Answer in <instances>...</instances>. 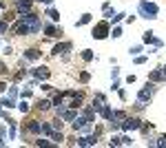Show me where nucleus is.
Wrapping results in <instances>:
<instances>
[{
	"instance_id": "nucleus-37",
	"label": "nucleus",
	"mask_w": 166,
	"mask_h": 148,
	"mask_svg": "<svg viewBox=\"0 0 166 148\" xmlns=\"http://www.w3.org/2000/svg\"><path fill=\"white\" fill-rule=\"evenodd\" d=\"M0 146H5V142H2V139H0Z\"/></svg>"
},
{
	"instance_id": "nucleus-34",
	"label": "nucleus",
	"mask_w": 166,
	"mask_h": 148,
	"mask_svg": "<svg viewBox=\"0 0 166 148\" xmlns=\"http://www.w3.org/2000/svg\"><path fill=\"white\" fill-rule=\"evenodd\" d=\"M5 88H7V84H5V82H0V93H2Z\"/></svg>"
},
{
	"instance_id": "nucleus-6",
	"label": "nucleus",
	"mask_w": 166,
	"mask_h": 148,
	"mask_svg": "<svg viewBox=\"0 0 166 148\" xmlns=\"http://www.w3.org/2000/svg\"><path fill=\"white\" fill-rule=\"evenodd\" d=\"M13 33H16V35H29V33H31V29H29V24L22 20V22H18V24L13 27Z\"/></svg>"
},
{
	"instance_id": "nucleus-3",
	"label": "nucleus",
	"mask_w": 166,
	"mask_h": 148,
	"mask_svg": "<svg viewBox=\"0 0 166 148\" xmlns=\"http://www.w3.org/2000/svg\"><path fill=\"white\" fill-rule=\"evenodd\" d=\"M106 35H109V22H98V24H95V29H93V38L104 40Z\"/></svg>"
},
{
	"instance_id": "nucleus-20",
	"label": "nucleus",
	"mask_w": 166,
	"mask_h": 148,
	"mask_svg": "<svg viewBox=\"0 0 166 148\" xmlns=\"http://www.w3.org/2000/svg\"><path fill=\"white\" fill-rule=\"evenodd\" d=\"M47 16L51 18V20H60V13L55 11V9H49V11H47Z\"/></svg>"
},
{
	"instance_id": "nucleus-14",
	"label": "nucleus",
	"mask_w": 166,
	"mask_h": 148,
	"mask_svg": "<svg viewBox=\"0 0 166 148\" xmlns=\"http://www.w3.org/2000/svg\"><path fill=\"white\" fill-rule=\"evenodd\" d=\"M78 117V113H76V110H64V113H62V119H67V122H73V119H76Z\"/></svg>"
},
{
	"instance_id": "nucleus-11",
	"label": "nucleus",
	"mask_w": 166,
	"mask_h": 148,
	"mask_svg": "<svg viewBox=\"0 0 166 148\" xmlns=\"http://www.w3.org/2000/svg\"><path fill=\"white\" fill-rule=\"evenodd\" d=\"M67 49H71V44H69V42H64V44H55V47H53V55H58V53H64Z\"/></svg>"
},
{
	"instance_id": "nucleus-18",
	"label": "nucleus",
	"mask_w": 166,
	"mask_h": 148,
	"mask_svg": "<svg viewBox=\"0 0 166 148\" xmlns=\"http://www.w3.org/2000/svg\"><path fill=\"white\" fill-rule=\"evenodd\" d=\"M49 106H51L49 99H40V102H38V108H40V110H49Z\"/></svg>"
},
{
	"instance_id": "nucleus-9",
	"label": "nucleus",
	"mask_w": 166,
	"mask_h": 148,
	"mask_svg": "<svg viewBox=\"0 0 166 148\" xmlns=\"http://www.w3.org/2000/svg\"><path fill=\"white\" fill-rule=\"evenodd\" d=\"M40 58V51L38 49H29V51H24V60H38Z\"/></svg>"
},
{
	"instance_id": "nucleus-19",
	"label": "nucleus",
	"mask_w": 166,
	"mask_h": 148,
	"mask_svg": "<svg viewBox=\"0 0 166 148\" xmlns=\"http://www.w3.org/2000/svg\"><path fill=\"white\" fill-rule=\"evenodd\" d=\"M100 115H102L104 119H111V115H113V113H111V108H109V106H102V110H100Z\"/></svg>"
},
{
	"instance_id": "nucleus-28",
	"label": "nucleus",
	"mask_w": 166,
	"mask_h": 148,
	"mask_svg": "<svg viewBox=\"0 0 166 148\" xmlns=\"http://www.w3.org/2000/svg\"><path fill=\"white\" fill-rule=\"evenodd\" d=\"M120 35H122V29H117V27H115V29H113V38H120Z\"/></svg>"
},
{
	"instance_id": "nucleus-15",
	"label": "nucleus",
	"mask_w": 166,
	"mask_h": 148,
	"mask_svg": "<svg viewBox=\"0 0 166 148\" xmlns=\"http://www.w3.org/2000/svg\"><path fill=\"white\" fill-rule=\"evenodd\" d=\"M27 131H29V133H42V124H38V122H31L29 126H27Z\"/></svg>"
},
{
	"instance_id": "nucleus-36",
	"label": "nucleus",
	"mask_w": 166,
	"mask_h": 148,
	"mask_svg": "<svg viewBox=\"0 0 166 148\" xmlns=\"http://www.w3.org/2000/svg\"><path fill=\"white\" fill-rule=\"evenodd\" d=\"M40 2H47V5H51V2H53V0H40Z\"/></svg>"
},
{
	"instance_id": "nucleus-27",
	"label": "nucleus",
	"mask_w": 166,
	"mask_h": 148,
	"mask_svg": "<svg viewBox=\"0 0 166 148\" xmlns=\"http://www.w3.org/2000/svg\"><path fill=\"white\" fill-rule=\"evenodd\" d=\"M80 82H89V73H80Z\"/></svg>"
},
{
	"instance_id": "nucleus-7",
	"label": "nucleus",
	"mask_w": 166,
	"mask_h": 148,
	"mask_svg": "<svg viewBox=\"0 0 166 148\" xmlns=\"http://www.w3.org/2000/svg\"><path fill=\"white\" fill-rule=\"evenodd\" d=\"M144 42H151V44H155V47H162V42L153 35V31H146L144 33Z\"/></svg>"
},
{
	"instance_id": "nucleus-1",
	"label": "nucleus",
	"mask_w": 166,
	"mask_h": 148,
	"mask_svg": "<svg viewBox=\"0 0 166 148\" xmlns=\"http://www.w3.org/2000/svg\"><path fill=\"white\" fill-rule=\"evenodd\" d=\"M22 20L29 24V29H31V33H35V31H40V20H38V16L35 13H22Z\"/></svg>"
},
{
	"instance_id": "nucleus-17",
	"label": "nucleus",
	"mask_w": 166,
	"mask_h": 148,
	"mask_svg": "<svg viewBox=\"0 0 166 148\" xmlns=\"http://www.w3.org/2000/svg\"><path fill=\"white\" fill-rule=\"evenodd\" d=\"M153 82H157V80H162V71L160 69H155V71H151V75H149Z\"/></svg>"
},
{
	"instance_id": "nucleus-26",
	"label": "nucleus",
	"mask_w": 166,
	"mask_h": 148,
	"mask_svg": "<svg viewBox=\"0 0 166 148\" xmlns=\"http://www.w3.org/2000/svg\"><path fill=\"white\" fill-rule=\"evenodd\" d=\"M16 93H18V88H16V86H11V88H9V97H11V99L16 97Z\"/></svg>"
},
{
	"instance_id": "nucleus-29",
	"label": "nucleus",
	"mask_w": 166,
	"mask_h": 148,
	"mask_svg": "<svg viewBox=\"0 0 166 148\" xmlns=\"http://www.w3.org/2000/svg\"><path fill=\"white\" fill-rule=\"evenodd\" d=\"M20 110H22V113H27V110H29V104H27V102H22V104H20Z\"/></svg>"
},
{
	"instance_id": "nucleus-12",
	"label": "nucleus",
	"mask_w": 166,
	"mask_h": 148,
	"mask_svg": "<svg viewBox=\"0 0 166 148\" xmlns=\"http://www.w3.org/2000/svg\"><path fill=\"white\" fill-rule=\"evenodd\" d=\"M35 78H38V80H47V78H49V69H47V67L35 69Z\"/></svg>"
},
{
	"instance_id": "nucleus-5",
	"label": "nucleus",
	"mask_w": 166,
	"mask_h": 148,
	"mask_svg": "<svg viewBox=\"0 0 166 148\" xmlns=\"http://www.w3.org/2000/svg\"><path fill=\"white\" fill-rule=\"evenodd\" d=\"M151 95H153V84H146V88H142L140 93H137V102L144 104L146 99H151Z\"/></svg>"
},
{
	"instance_id": "nucleus-33",
	"label": "nucleus",
	"mask_w": 166,
	"mask_h": 148,
	"mask_svg": "<svg viewBox=\"0 0 166 148\" xmlns=\"http://www.w3.org/2000/svg\"><path fill=\"white\" fill-rule=\"evenodd\" d=\"M2 31H7V22H0V33Z\"/></svg>"
},
{
	"instance_id": "nucleus-35",
	"label": "nucleus",
	"mask_w": 166,
	"mask_h": 148,
	"mask_svg": "<svg viewBox=\"0 0 166 148\" xmlns=\"http://www.w3.org/2000/svg\"><path fill=\"white\" fill-rule=\"evenodd\" d=\"M162 78H166V67H162Z\"/></svg>"
},
{
	"instance_id": "nucleus-16",
	"label": "nucleus",
	"mask_w": 166,
	"mask_h": 148,
	"mask_svg": "<svg viewBox=\"0 0 166 148\" xmlns=\"http://www.w3.org/2000/svg\"><path fill=\"white\" fill-rule=\"evenodd\" d=\"M84 117L89 119V122H93V117H95V108H93V106L87 108V110H84Z\"/></svg>"
},
{
	"instance_id": "nucleus-24",
	"label": "nucleus",
	"mask_w": 166,
	"mask_h": 148,
	"mask_svg": "<svg viewBox=\"0 0 166 148\" xmlns=\"http://www.w3.org/2000/svg\"><path fill=\"white\" fill-rule=\"evenodd\" d=\"M82 58H84L87 62H91V60H93V53H91V51L87 49V51H82Z\"/></svg>"
},
{
	"instance_id": "nucleus-25",
	"label": "nucleus",
	"mask_w": 166,
	"mask_h": 148,
	"mask_svg": "<svg viewBox=\"0 0 166 148\" xmlns=\"http://www.w3.org/2000/svg\"><path fill=\"white\" fill-rule=\"evenodd\" d=\"M42 133H44V135H51V133H53V126H49V124H42Z\"/></svg>"
},
{
	"instance_id": "nucleus-10",
	"label": "nucleus",
	"mask_w": 166,
	"mask_h": 148,
	"mask_svg": "<svg viewBox=\"0 0 166 148\" xmlns=\"http://www.w3.org/2000/svg\"><path fill=\"white\" fill-rule=\"evenodd\" d=\"M44 31H47V35H51V38H55V35L62 33V29H55L53 24H47V27H44Z\"/></svg>"
},
{
	"instance_id": "nucleus-30",
	"label": "nucleus",
	"mask_w": 166,
	"mask_h": 148,
	"mask_svg": "<svg viewBox=\"0 0 166 148\" xmlns=\"http://www.w3.org/2000/svg\"><path fill=\"white\" fill-rule=\"evenodd\" d=\"M53 128H62V122H60V117H58V119L53 122Z\"/></svg>"
},
{
	"instance_id": "nucleus-31",
	"label": "nucleus",
	"mask_w": 166,
	"mask_h": 148,
	"mask_svg": "<svg viewBox=\"0 0 166 148\" xmlns=\"http://www.w3.org/2000/svg\"><path fill=\"white\" fill-rule=\"evenodd\" d=\"M35 144H38V146H49V142H47V139H38Z\"/></svg>"
},
{
	"instance_id": "nucleus-8",
	"label": "nucleus",
	"mask_w": 166,
	"mask_h": 148,
	"mask_svg": "<svg viewBox=\"0 0 166 148\" xmlns=\"http://www.w3.org/2000/svg\"><path fill=\"white\" fill-rule=\"evenodd\" d=\"M98 139H95V135H91V137H82V139H78V146H93Z\"/></svg>"
},
{
	"instance_id": "nucleus-32",
	"label": "nucleus",
	"mask_w": 166,
	"mask_h": 148,
	"mask_svg": "<svg viewBox=\"0 0 166 148\" xmlns=\"http://www.w3.org/2000/svg\"><path fill=\"white\" fill-rule=\"evenodd\" d=\"M0 73H2V75H7V67H5L2 62H0Z\"/></svg>"
},
{
	"instance_id": "nucleus-13",
	"label": "nucleus",
	"mask_w": 166,
	"mask_h": 148,
	"mask_svg": "<svg viewBox=\"0 0 166 148\" xmlns=\"http://www.w3.org/2000/svg\"><path fill=\"white\" fill-rule=\"evenodd\" d=\"M18 9H20V13H24L27 9H31V0H18Z\"/></svg>"
},
{
	"instance_id": "nucleus-23",
	"label": "nucleus",
	"mask_w": 166,
	"mask_h": 148,
	"mask_svg": "<svg viewBox=\"0 0 166 148\" xmlns=\"http://www.w3.org/2000/svg\"><path fill=\"white\" fill-rule=\"evenodd\" d=\"M0 106H7V108H11V106H13V99H11V97H7V99H2V102H0Z\"/></svg>"
},
{
	"instance_id": "nucleus-4",
	"label": "nucleus",
	"mask_w": 166,
	"mask_h": 148,
	"mask_svg": "<svg viewBox=\"0 0 166 148\" xmlns=\"http://www.w3.org/2000/svg\"><path fill=\"white\" fill-rule=\"evenodd\" d=\"M142 122L137 117H124V122H122V128L124 131H131V128H140Z\"/></svg>"
},
{
	"instance_id": "nucleus-21",
	"label": "nucleus",
	"mask_w": 166,
	"mask_h": 148,
	"mask_svg": "<svg viewBox=\"0 0 166 148\" xmlns=\"http://www.w3.org/2000/svg\"><path fill=\"white\" fill-rule=\"evenodd\" d=\"M89 20H91V13H84V16H82L80 20H78V27H82V24H87Z\"/></svg>"
},
{
	"instance_id": "nucleus-22",
	"label": "nucleus",
	"mask_w": 166,
	"mask_h": 148,
	"mask_svg": "<svg viewBox=\"0 0 166 148\" xmlns=\"http://www.w3.org/2000/svg\"><path fill=\"white\" fill-rule=\"evenodd\" d=\"M51 139H53V142H58V144H60V142L64 139V135H62V133H51Z\"/></svg>"
},
{
	"instance_id": "nucleus-2",
	"label": "nucleus",
	"mask_w": 166,
	"mask_h": 148,
	"mask_svg": "<svg viewBox=\"0 0 166 148\" xmlns=\"http://www.w3.org/2000/svg\"><path fill=\"white\" fill-rule=\"evenodd\" d=\"M140 11L144 13V18H157V5H153V2H140Z\"/></svg>"
}]
</instances>
